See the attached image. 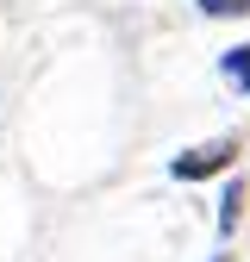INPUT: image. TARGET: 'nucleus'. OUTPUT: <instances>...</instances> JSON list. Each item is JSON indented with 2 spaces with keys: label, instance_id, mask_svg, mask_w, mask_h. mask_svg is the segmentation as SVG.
<instances>
[{
  "label": "nucleus",
  "instance_id": "7ed1b4c3",
  "mask_svg": "<svg viewBox=\"0 0 250 262\" xmlns=\"http://www.w3.org/2000/svg\"><path fill=\"white\" fill-rule=\"evenodd\" d=\"M219 75H225V81L244 94V88H250V44H232L225 56H219Z\"/></svg>",
  "mask_w": 250,
  "mask_h": 262
},
{
  "label": "nucleus",
  "instance_id": "39448f33",
  "mask_svg": "<svg viewBox=\"0 0 250 262\" xmlns=\"http://www.w3.org/2000/svg\"><path fill=\"white\" fill-rule=\"evenodd\" d=\"M213 262H232V256H213Z\"/></svg>",
  "mask_w": 250,
  "mask_h": 262
},
{
  "label": "nucleus",
  "instance_id": "f03ea898",
  "mask_svg": "<svg viewBox=\"0 0 250 262\" xmlns=\"http://www.w3.org/2000/svg\"><path fill=\"white\" fill-rule=\"evenodd\" d=\"M244 206H250V200H244V175L232 169V181H225V193H219V237H225V244L238 237V225H244Z\"/></svg>",
  "mask_w": 250,
  "mask_h": 262
},
{
  "label": "nucleus",
  "instance_id": "20e7f679",
  "mask_svg": "<svg viewBox=\"0 0 250 262\" xmlns=\"http://www.w3.org/2000/svg\"><path fill=\"white\" fill-rule=\"evenodd\" d=\"M194 7H200L206 19H244V13H250V0H194Z\"/></svg>",
  "mask_w": 250,
  "mask_h": 262
},
{
  "label": "nucleus",
  "instance_id": "f257e3e1",
  "mask_svg": "<svg viewBox=\"0 0 250 262\" xmlns=\"http://www.w3.org/2000/svg\"><path fill=\"white\" fill-rule=\"evenodd\" d=\"M232 162H238V138H213L200 150H181L169 169H175V181H206V175H225Z\"/></svg>",
  "mask_w": 250,
  "mask_h": 262
}]
</instances>
